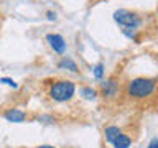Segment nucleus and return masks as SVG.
Instances as JSON below:
<instances>
[{
  "label": "nucleus",
  "mask_w": 158,
  "mask_h": 148,
  "mask_svg": "<svg viewBox=\"0 0 158 148\" xmlns=\"http://www.w3.org/2000/svg\"><path fill=\"white\" fill-rule=\"evenodd\" d=\"M118 91H120V84H118L117 76H110V77H107L106 81L101 82L97 92L101 94L104 99L110 101V99H115L118 96Z\"/></svg>",
  "instance_id": "20e7f679"
},
{
  "label": "nucleus",
  "mask_w": 158,
  "mask_h": 148,
  "mask_svg": "<svg viewBox=\"0 0 158 148\" xmlns=\"http://www.w3.org/2000/svg\"><path fill=\"white\" fill-rule=\"evenodd\" d=\"M76 94V84L71 79H58V81L51 82L48 89V96L54 102H69Z\"/></svg>",
  "instance_id": "f03ea898"
},
{
  "label": "nucleus",
  "mask_w": 158,
  "mask_h": 148,
  "mask_svg": "<svg viewBox=\"0 0 158 148\" xmlns=\"http://www.w3.org/2000/svg\"><path fill=\"white\" fill-rule=\"evenodd\" d=\"M147 148H158V138H152V142H150V145H148Z\"/></svg>",
  "instance_id": "2eb2a0df"
},
{
  "label": "nucleus",
  "mask_w": 158,
  "mask_h": 148,
  "mask_svg": "<svg viewBox=\"0 0 158 148\" xmlns=\"http://www.w3.org/2000/svg\"><path fill=\"white\" fill-rule=\"evenodd\" d=\"M46 20H49V22H54V20H56V12L48 10V12H46Z\"/></svg>",
  "instance_id": "4468645a"
},
{
  "label": "nucleus",
  "mask_w": 158,
  "mask_h": 148,
  "mask_svg": "<svg viewBox=\"0 0 158 148\" xmlns=\"http://www.w3.org/2000/svg\"><path fill=\"white\" fill-rule=\"evenodd\" d=\"M104 74H106V66L104 63H97L96 66H92V76L97 79V81H102Z\"/></svg>",
  "instance_id": "f8f14e48"
},
{
  "label": "nucleus",
  "mask_w": 158,
  "mask_h": 148,
  "mask_svg": "<svg viewBox=\"0 0 158 148\" xmlns=\"http://www.w3.org/2000/svg\"><path fill=\"white\" fill-rule=\"evenodd\" d=\"M122 35L125 38H128L130 41L133 43H140L142 41V38H140V33H138V30H127V28H122Z\"/></svg>",
  "instance_id": "9b49d317"
},
{
  "label": "nucleus",
  "mask_w": 158,
  "mask_h": 148,
  "mask_svg": "<svg viewBox=\"0 0 158 148\" xmlns=\"http://www.w3.org/2000/svg\"><path fill=\"white\" fill-rule=\"evenodd\" d=\"M156 89V77H133L125 84V96L133 101H145Z\"/></svg>",
  "instance_id": "f257e3e1"
},
{
  "label": "nucleus",
  "mask_w": 158,
  "mask_h": 148,
  "mask_svg": "<svg viewBox=\"0 0 158 148\" xmlns=\"http://www.w3.org/2000/svg\"><path fill=\"white\" fill-rule=\"evenodd\" d=\"M110 145H112L114 148H130V145H132V137L128 135V133H125V132H120V133L115 137V140L110 143Z\"/></svg>",
  "instance_id": "6e6552de"
},
{
  "label": "nucleus",
  "mask_w": 158,
  "mask_h": 148,
  "mask_svg": "<svg viewBox=\"0 0 158 148\" xmlns=\"http://www.w3.org/2000/svg\"><path fill=\"white\" fill-rule=\"evenodd\" d=\"M46 43L49 44V48H51L56 54H64L68 49L66 39H64L63 35H59V33H48L46 35Z\"/></svg>",
  "instance_id": "39448f33"
},
{
  "label": "nucleus",
  "mask_w": 158,
  "mask_h": 148,
  "mask_svg": "<svg viewBox=\"0 0 158 148\" xmlns=\"http://www.w3.org/2000/svg\"><path fill=\"white\" fill-rule=\"evenodd\" d=\"M3 118L5 120H8V122H12V123H22L27 120V113H25L23 110H20V109H7V110L3 112Z\"/></svg>",
  "instance_id": "423d86ee"
},
{
  "label": "nucleus",
  "mask_w": 158,
  "mask_h": 148,
  "mask_svg": "<svg viewBox=\"0 0 158 148\" xmlns=\"http://www.w3.org/2000/svg\"><path fill=\"white\" fill-rule=\"evenodd\" d=\"M79 94H81L82 99H86V101H94V99L99 96L97 89H94V87H91V86H84V87H81Z\"/></svg>",
  "instance_id": "9d476101"
},
{
  "label": "nucleus",
  "mask_w": 158,
  "mask_h": 148,
  "mask_svg": "<svg viewBox=\"0 0 158 148\" xmlns=\"http://www.w3.org/2000/svg\"><path fill=\"white\" fill-rule=\"evenodd\" d=\"M58 69H63V71H69V72H79V68H77V63L71 58H66L63 56L59 61L56 63Z\"/></svg>",
  "instance_id": "0eeeda50"
},
{
  "label": "nucleus",
  "mask_w": 158,
  "mask_h": 148,
  "mask_svg": "<svg viewBox=\"0 0 158 148\" xmlns=\"http://www.w3.org/2000/svg\"><path fill=\"white\" fill-rule=\"evenodd\" d=\"M112 18L120 28H127V30H138L145 23L142 13L135 12V10H128V8H118L112 13Z\"/></svg>",
  "instance_id": "7ed1b4c3"
},
{
  "label": "nucleus",
  "mask_w": 158,
  "mask_h": 148,
  "mask_svg": "<svg viewBox=\"0 0 158 148\" xmlns=\"http://www.w3.org/2000/svg\"><path fill=\"white\" fill-rule=\"evenodd\" d=\"M120 132H122L120 127H117V125H107L106 128H104V140H106L107 143H112Z\"/></svg>",
  "instance_id": "1a4fd4ad"
},
{
  "label": "nucleus",
  "mask_w": 158,
  "mask_h": 148,
  "mask_svg": "<svg viewBox=\"0 0 158 148\" xmlns=\"http://www.w3.org/2000/svg\"><path fill=\"white\" fill-rule=\"evenodd\" d=\"M0 82H2V84H7L8 87H13V89H17V87H18V84L15 82L12 77H0Z\"/></svg>",
  "instance_id": "ddd939ff"
},
{
  "label": "nucleus",
  "mask_w": 158,
  "mask_h": 148,
  "mask_svg": "<svg viewBox=\"0 0 158 148\" xmlns=\"http://www.w3.org/2000/svg\"><path fill=\"white\" fill-rule=\"evenodd\" d=\"M36 148H56V146H53V145H40Z\"/></svg>",
  "instance_id": "dca6fc26"
}]
</instances>
